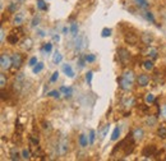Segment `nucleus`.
I'll list each match as a JSON object with an SVG mask.
<instances>
[{"label":"nucleus","mask_w":166,"mask_h":161,"mask_svg":"<svg viewBox=\"0 0 166 161\" xmlns=\"http://www.w3.org/2000/svg\"><path fill=\"white\" fill-rule=\"evenodd\" d=\"M118 58H119V62L123 65H128L130 62V53L125 47H119L118 49Z\"/></svg>","instance_id":"1"},{"label":"nucleus","mask_w":166,"mask_h":161,"mask_svg":"<svg viewBox=\"0 0 166 161\" xmlns=\"http://www.w3.org/2000/svg\"><path fill=\"white\" fill-rule=\"evenodd\" d=\"M0 65H2V69L3 70L10 69V66L13 65L12 56L6 55V54H2V56H0Z\"/></svg>","instance_id":"2"},{"label":"nucleus","mask_w":166,"mask_h":161,"mask_svg":"<svg viewBox=\"0 0 166 161\" xmlns=\"http://www.w3.org/2000/svg\"><path fill=\"white\" fill-rule=\"evenodd\" d=\"M118 83H119V87L121 90H124V91H130L133 88V82L128 81L127 78L123 77V75H121L120 78H118Z\"/></svg>","instance_id":"3"},{"label":"nucleus","mask_w":166,"mask_h":161,"mask_svg":"<svg viewBox=\"0 0 166 161\" xmlns=\"http://www.w3.org/2000/svg\"><path fill=\"white\" fill-rule=\"evenodd\" d=\"M156 152H157V147H156L155 145H147V146L142 150V156L150 157V156L156 155Z\"/></svg>","instance_id":"4"},{"label":"nucleus","mask_w":166,"mask_h":161,"mask_svg":"<svg viewBox=\"0 0 166 161\" xmlns=\"http://www.w3.org/2000/svg\"><path fill=\"white\" fill-rule=\"evenodd\" d=\"M68 150H69V146H68V141L65 139V138H63L62 141L59 142V145H58V154L59 155H65L67 152H68Z\"/></svg>","instance_id":"5"},{"label":"nucleus","mask_w":166,"mask_h":161,"mask_svg":"<svg viewBox=\"0 0 166 161\" xmlns=\"http://www.w3.org/2000/svg\"><path fill=\"white\" fill-rule=\"evenodd\" d=\"M12 62L14 68H21V65L23 64V55L21 53H14L12 55Z\"/></svg>","instance_id":"6"},{"label":"nucleus","mask_w":166,"mask_h":161,"mask_svg":"<svg viewBox=\"0 0 166 161\" xmlns=\"http://www.w3.org/2000/svg\"><path fill=\"white\" fill-rule=\"evenodd\" d=\"M137 83L141 87H146V86H148V83H150V77H148L147 74H144V73L139 74L137 77Z\"/></svg>","instance_id":"7"},{"label":"nucleus","mask_w":166,"mask_h":161,"mask_svg":"<svg viewBox=\"0 0 166 161\" xmlns=\"http://www.w3.org/2000/svg\"><path fill=\"white\" fill-rule=\"evenodd\" d=\"M141 41H142V44H144V45H150V44H152V41H153V36L151 35V33L144 32V33H142V36H141Z\"/></svg>","instance_id":"8"},{"label":"nucleus","mask_w":166,"mask_h":161,"mask_svg":"<svg viewBox=\"0 0 166 161\" xmlns=\"http://www.w3.org/2000/svg\"><path fill=\"white\" fill-rule=\"evenodd\" d=\"M6 41L9 42L10 45H17V44H18V41H19V37H18V35H17V33H15V31H14V30L12 31V33H10V35L6 37Z\"/></svg>","instance_id":"9"},{"label":"nucleus","mask_w":166,"mask_h":161,"mask_svg":"<svg viewBox=\"0 0 166 161\" xmlns=\"http://www.w3.org/2000/svg\"><path fill=\"white\" fill-rule=\"evenodd\" d=\"M23 21H24V14H23V13H17V14L14 15L13 24H14V26H17V27H19V26H22Z\"/></svg>","instance_id":"10"},{"label":"nucleus","mask_w":166,"mask_h":161,"mask_svg":"<svg viewBox=\"0 0 166 161\" xmlns=\"http://www.w3.org/2000/svg\"><path fill=\"white\" fill-rule=\"evenodd\" d=\"M124 40H125L127 44H129V45H136L137 41H138V37L136 35H133V33H127Z\"/></svg>","instance_id":"11"},{"label":"nucleus","mask_w":166,"mask_h":161,"mask_svg":"<svg viewBox=\"0 0 166 161\" xmlns=\"http://www.w3.org/2000/svg\"><path fill=\"white\" fill-rule=\"evenodd\" d=\"M143 55H148L151 59H156L157 56H159V50H157L156 47H148Z\"/></svg>","instance_id":"12"},{"label":"nucleus","mask_w":166,"mask_h":161,"mask_svg":"<svg viewBox=\"0 0 166 161\" xmlns=\"http://www.w3.org/2000/svg\"><path fill=\"white\" fill-rule=\"evenodd\" d=\"M86 45H87L86 38H84V37H79V38L75 41V50H77V51H81L82 49L86 47Z\"/></svg>","instance_id":"13"},{"label":"nucleus","mask_w":166,"mask_h":161,"mask_svg":"<svg viewBox=\"0 0 166 161\" xmlns=\"http://www.w3.org/2000/svg\"><path fill=\"white\" fill-rule=\"evenodd\" d=\"M132 135H133V138H134L136 141H141V139L143 138V135H144V131H143L142 128H136V129L133 131Z\"/></svg>","instance_id":"14"},{"label":"nucleus","mask_w":166,"mask_h":161,"mask_svg":"<svg viewBox=\"0 0 166 161\" xmlns=\"http://www.w3.org/2000/svg\"><path fill=\"white\" fill-rule=\"evenodd\" d=\"M63 70H64L67 77H69V78L74 77V70H73V68L71 66V64H64L63 65Z\"/></svg>","instance_id":"15"},{"label":"nucleus","mask_w":166,"mask_h":161,"mask_svg":"<svg viewBox=\"0 0 166 161\" xmlns=\"http://www.w3.org/2000/svg\"><path fill=\"white\" fill-rule=\"evenodd\" d=\"M78 142H79V146L81 147H87V146H88V143H90V139H88V137H87V135L86 134H81L79 135V138H78Z\"/></svg>","instance_id":"16"},{"label":"nucleus","mask_w":166,"mask_h":161,"mask_svg":"<svg viewBox=\"0 0 166 161\" xmlns=\"http://www.w3.org/2000/svg\"><path fill=\"white\" fill-rule=\"evenodd\" d=\"M146 125L147 127H155L157 125V116L155 115H148L146 118Z\"/></svg>","instance_id":"17"},{"label":"nucleus","mask_w":166,"mask_h":161,"mask_svg":"<svg viewBox=\"0 0 166 161\" xmlns=\"http://www.w3.org/2000/svg\"><path fill=\"white\" fill-rule=\"evenodd\" d=\"M60 92H64L65 97H67V99H71L72 95H73V88H72V87H65V86H63V87H60Z\"/></svg>","instance_id":"18"},{"label":"nucleus","mask_w":166,"mask_h":161,"mask_svg":"<svg viewBox=\"0 0 166 161\" xmlns=\"http://www.w3.org/2000/svg\"><path fill=\"white\" fill-rule=\"evenodd\" d=\"M23 49L24 50H27V51H30V50L32 49V46H33V41L31 40V38H24V41H23Z\"/></svg>","instance_id":"19"},{"label":"nucleus","mask_w":166,"mask_h":161,"mask_svg":"<svg viewBox=\"0 0 166 161\" xmlns=\"http://www.w3.org/2000/svg\"><path fill=\"white\" fill-rule=\"evenodd\" d=\"M62 60H63V55L56 50V51L54 53V56H52V62H54V64H60Z\"/></svg>","instance_id":"20"},{"label":"nucleus","mask_w":166,"mask_h":161,"mask_svg":"<svg viewBox=\"0 0 166 161\" xmlns=\"http://www.w3.org/2000/svg\"><path fill=\"white\" fill-rule=\"evenodd\" d=\"M137 6H139L141 9H147L148 6H150V3L147 2V0H134Z\"/></svg>","instance_id":"21"},{"label":"nucleus","mask_w":166,"mask_h":161,"mask_svg":"<svg viewBox=\"0 0 166 161\" xmlns=\"http://www.w3.org/2000/svg\"><path fill=\"white\" fill-rule=\"evenodd\" d=\"M123 77L127 78V79L130 81V82H134V73H133V70H127V72H124V73H123Z\"/></svg>","instance_id":"22"},{"label":"nucleus","mask_w":166,"mask_h":161,"mask_svg":"<svg viewBox=\"0 0 166 161\" xmlns=\"http://www.w3.org/2000/svg\"><path fill=\"white\" fill-rule=\"evenodd\" d=\"M69 31H71L72 36H74V37H75V36L78 35V24L73 22V23L71 24V27H69Z\"/></svg>","instance_id":"23"},{"label":"nucleus","mask_w":166,"mask_h":161,"mask_svg":"<svg viewBox=\"0 0 166 161\" xmlns=\"http://www.w3.org/2000/svg\"><path fill=\"white\" fill-rule=\"evenodd\" d=\"M157 135H159L161 139H166V128L165 127H160L159 131H157Z\"/></svg>","instance_id":"24"},{"label":"nucleus","mask_w":166,"mask_h":161,"mask_svg":"<svg viewBox=\"0 0 166 161\" xmlns=\"http://www.w3.org/2000/svg\"><path fill=\"white\" fill-rule=\"evenodd\" d=\"M43 66H45V65H43V63H37L36 65L33 66V69H32V70H33V73H34V74H38V73L43 69Z\"/></svg>","instance_id":"25"},{"label":"nucleus","mask_w":166,"mask_h":161,"mask_svg":"<svg viewBox=\"0 0 166 161\" xmlns=\"http://www.w3.org/2000/svg\"><path fill=\"white\" fill-rule=\"evenodd\" d=\"M134 105V99L133 97H129V99H125L124 103H123V106L124 107H130Z\"/></svg>","instance_id":"26"},{"label":"nucleus","mask_w":166,"mask_h":161,"mask_svg":"<svg viewBox=\"0 0 166 161\" xmlns=\"http://www.w3.org/2000/svg\"><path fill=\"white\" fill-rule=\"evenodd\" d=\"M37 8L40 10H47V4L43 0H37Z\"/></svg>","instance_id":"27"},{"label":"nucleus","mask_w":166,"mask_h":161,"mask_svg":"<svg viewBox=\"0 0 166 161\" xmlns=\"http://www.w3.org/2000/svg\"><path fill=\"white\" fill-rule=\"evenodd\" d=\"M119 135H120V128H119V127H116V128L114 129V132H112V134H111V139L116 141L119 138Z\"/></svg>","instance_id":"28"},{"label":"nucleus","mask_w":166,"mask_h":161,"mask_svg":"<svg viewBox=\"0 0 166 161\" xmlns=\"http://www.w3.org/2000/svg\"><path fill=\"white\" fill-rule=\"evenodd\" d=\"M143 66H144V69H147V70H152L153 69V62L152 60H146L143 63Z\"/></svg>","instance_id":"29"},{"label":"nucleus","mask_w":166,"mask_h":161,"mask_svg":"<svg viewBox=\"0 0 166 161\" xmlns=\"http://www.w3.org/2000/svg\"><path fill=\"white\" fill-rule=\"evenodd\" d=\"M144 100H146V103H147V104H150V105H151V104H153L155 101H156V99H155V96H153L152 94H147Z\"/></svg>","instance_id":"30"},{"label":"nucleus","mask_w":166,"mask_h":161,"mask_svg":"<svg viewBox=\"0 0 166 161\" xmlns=\"http://www.w3.org/2000/svg\"><path fill=\"white\" fill-rule=\"evenodd\" d=\"M109 128H110V124H106L102 128V131H101V133H100V137L101 138H105L106 137V134H107V132H109Z\"/></svg>","instance_id":"31"},{"label":"nucleus","mask_w":166,"mask_h":161,"mask_svg":"<svg viewBox=\"0 0 166 161\" xmlns=\"http://www.w3.org/2000/svg\"><path fill=\"white\" fill-rule=\"evenodd\" d=\"M10 160H19V154L15 148H13L10 151Z\"/></svg>","instance_id":"32"},{"label":"nucleus","mask_w":166,"mask_h":161,"mask_svg":"<svg viewBox=\"0 0 166 161\" xmlns=\"http://www.w3.org/2000/svg\"><path fill=\"white\" fill-rule=\"evenodd\" d=\"M5 84H6V78H5V74H0V87H2V90L5 88Z\"/></svg>","instance_id":"33"},{"label":"nucleus","mask_w":166,"mask_h":161,"mask_svg":"<svg viewBox=\"0 0 166 161\" xmlns=\"http://www.w3.org/2000/svg\"><path fill=\"white\" fill-rule=\"evenodd\" d=\"M144 17H146V19L147 21H150L151 23H155V17L151 12H144Z\"/></svg>","instance_id":"34"},{"label":"nucleus","mask_w":166,"mask_h":161,"mask_svg":"<svg viewBox=\"0 0 166 161\" xmlns=\"http://www.w3.org/2000/svg\"><path fill=\"white\" fill-rule=\"evenodd\" d=\"M101 36H102V37H110V36H111V30L107 28V27L103 28V30L101 31Z\"/></svg>","instance_id":"35"},{"label":"nucleus","mask_w":166,"mask_h":161,"mask_svg":"<svg viewBox=\"0 0 166 161\" xmlns=\"http://www.w3.org/2000/svg\"><path fill=\"white\" fill-rule=\"evenodd\" d=\"M92 78H93V72H92V70L87 72V74H86V81H87V83L91 84V83H92Z\"/></svg>","instance_id":"36"},{"label":"nucleus","mask_w":166,"mask_h":161,"mask_svg":"<svg viewBox=\"0 0 166 161\" xmlns=\"http://www.w3.org/2000/svg\"><path fill=\"white\" fill-rule=\"evenodd\" d=\"M84 59H86V62H87V63H93V62L96 60V56L92 55V54H88V55H86V56H84Z\"/></svg>","instance_id":"37"},{"label":"nucleus","mask_w":166,"mask_h":161,"mask_svg":"<svg viewBox=\"0 0 166 161\" xmlns=\"http://www.w3.org/2000/svg\"><path fill=\"white\" fill-rule=\"evenodd\" d=\"M95 135H96L95 131H93V129H91V131H90V135H88V139H90V145H93V142H95Z\"/></svg>","instance_id":"38"},{"label":"nucleus","mask_w":166,"mask_h":161,"mask_svg":"<svg viewBox=\"0 0 166 161\" xmlns=\"http://www.w3.org/2000/svg\"><path fill=\"white\" fill-rule=\"evenodd\" d=\"M17 8H18V5H17V3H10L9 8H8V10L12 12V13H15V12H17Z\"/></svg>","instance_id":"39"},{"label":"nucleus","mask_w":166,"mask_h":161,"mask_svg":"<svg viewBox=\"0 0 166 161\" xmlns=\"http://www.w3.org/2000/svg\"><path fill=\"white\" fill-rule=\"evenodd\" d=\"M58 78H59V72L56 70V72L52 73L51 78H50V82H51V83H54V82H56V81H58Z\"/></svg>","instance_id":"40"},{"label":"nucleus","mask_w":166,"mask_h":161,"mask_svg":"<svg viewBox=\"0 0 166 161\" xmlns=\"http://www.w3.org/2000/svg\"><path fill=\"white\" fill-rule=\"evenodd\" d=\"M47 96L59 99V97H60V92H59V91H51V92H49V94H47Z\"/></svg>","instance_id":"41"},{"label":"nucleus","mask_w":166,"mask_h":161,"mask_svg":"<svg viewBox=\"0 0 166 161\" xmlns=\"http://www.w3.org/2000/svg\"><path fill=\"white\" fill-rule=\"evenodd\" d=\"M22 157H23L24 160H28V159L31 157V154H30V151L24 148V150L22 151Z\"/></svg>","instance_id":"42"},{"label":"nucleus","mask_w":166,"mask_h":161,"mask_svg":"<svg viewBox=\"0 0 166 161\" xmlns=\"http://www.w3.org/2000/svg\"><path fill=\"white\" fill-rule=\"evenodd\" d=\"M43 51H46V53H50L51 50H52V44L51 42H47V44H45V46H43Z\"/></svg>","instance_id":"43"},{"label":"nucleus","mask_w":166,"mask_h":161,"mask_svg":"<svg viewBox=\"0 0 166 161\" xmlns=\"http://www.w3.org/2000/svg\"><path fill=\"white\" fill-rule=\"evenodd\" d=\"M40 21H41V18H40V17H34V18L32 19V27H36V26H38V24H40Z\"/></svg>","instance_id":"44"},{"label":"nucleus","mask_w":166,"mask_h":161,"mask_svg":"<svg viewBox=\"0 0 166 161\" xmlns=\"http://www.w3.org/2000/svg\"><path fill=\"white\" fill-rule=\"evenodd\" d=\"M36 64H37V58H34V56H33V58H31V59H30V62H28V65L33 68Z\"/></svg>","instance_id":"45"},{"label":"nucleus","mask_w":166,"mask_h":161,"mask_svg":"<svg viewBox=\"0 0 166 161\" xmlns=\"http://www.w3.org/2000/svg\"><path fill=\"white\" fill-rule=\"evenodd\" d=\"M30 139H31V142L33 143V145H38V138H36V137H33V135H30Z\"/></svg>","instance_id":"46"},{"label":"nucleus","mask_w":166,"mask_h":161,"mask_svg":"<svg viewBox=\"0 0 166 161\" xmlns=\"http://www.w3.org/2000/svg\"><path fill=\"white\" fill-rule=\"evenodd\" d=\"M22 131H23L22 124H17V125H15V132H18V133L21 134V133H22Z\"/></svg>","instance_id":"47"},{"label":"nucleus","mask_w":166,"mask_h":161,"mask_svg":"<svg viewBox=\"0 0 166 161\" xmlns=\"http://www.w3.org/2000/svg\"><path fill=\"white\" fill-rule=\"evenodd\" d=\"M162 116H164L165 119H166V105L162 107Z\"/></svg>","instance_id":"48"},{"label":"nucleus","mask_w":166,"mask_h":161,"mask_svg":"<svg viewBox=\"0 0 166 161\" xmlns=\"http://www.w3.org/2000/svg\"><path fill=\"white\" fill-rule=\"evenodd\" d=\"M43 128H45V129H46V128H49V129H50V128H51V127H50V124H49V123H46V122H43Z\"/></svg>","instance_id":"49"},{"label":"nucleus","mask_w":166,"mask_h":161,"mask_svg":"<svg viewBox=\"0 0 166 161\" xmlns=\"http://www.w3.org/2000/svg\"><path fill=\"white\" fill-rule=\"evenodd\" d=\"M68 31H69L68 27H64V28H63V33H64V35H67V32H68Z\"/></svg>","instance_id":"50"},{"label":"nucleus","mask_w":166,"mask_h":161,"mask_svg":"<svg viewBox=\"0 0 166 161\" xmlns=\"http://www.w3.org/2000/svg\"><path fill=\"white\" fill-rule=\"evenodd\" d=\"M4 41V30L2 28V42Z\"/></svg>","instance_id":"51"},{"label":"nucleus","mask_w":166,"mask_h":161,"mask_svg":"<svg viewBox=\"0 0 166 161\" xmlns=\"http://www.w3.org/2000/svg\"><path fill=\"white\" fill-rule=\"evenodd\" d=\"M38 33H40V36H41V37H43V36H45V32H43V31H40Z\"/></svg>","instance_id":"52"},{"label":"nucleus","mask_w":166,"mask_h":161,"mask_svg":"<svg viewBox=\"0 0 166 161\" xmlns=\"http://www.w3.org/2000/svg\"><path fill=\"white\" fill-rule=\"evenodd\" d=\"M60 38H59V36H54V41H59Z\"/></svg>","instance_id":"53"},{"label":"nucleus","mask_w":166,"mask_h":161,"mask_svg":"<svg viewBox=\"0 0 166 161\" xmlns=\"http://www.w3.org/2000/svg\"><path fill=\"white\" fill-rule=\"evenodd\" d=\"M19 2H24V0H19Z\"/></svg>","instance_id":"54"}]
</instances>
